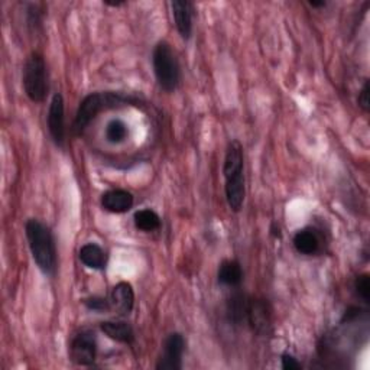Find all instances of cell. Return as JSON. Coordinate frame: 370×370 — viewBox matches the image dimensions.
I'll return each instance as SVG.
<instances>
[{"label":"cell","instance_id":"cell-1","mask_svg":"<svg viewBox=\"0 0 370 370\" xmlns=\"http://www.w3.org/2000/svg\"><path fill=\"white\" fill-rule=\"evenodd\" d=\"M223 174L225 179V198L229 207L239 213L243 207L246 197V182H244V158L243 147L239 140H232L225 151Z\"/></svg>","mask_w":370,"mask_h":370},{"label":"cell","instance_id":"cell-2","mask_svg":"<svg viewBox=\"0 0 370 370\" xmlns=\"http://www.w3.org/2000/svg\"><path fill=\"white\" fill-rule=\"evenodd\" d=\"M25 232L32 258L38 268L45 275H54L57 269V249L50 228L43 221L31 219L25 224Z\"/></svg>","mask_w":370,"mask_h":370},{"label":"cell","instance_id":"cell-3","mask_svg":"<svg viewBox=\"0 0 370 370\" xmlns=\"http://www.w3.org/2000/svg\"><path fill=\"white\" fill-rule=\"evenodd\" d=\"M123 103H126V98L117 94V93H93L89 94L77 110L74 125H73V132L75 135H81L86 128L90 125L91 120L97 117L98 113L108 109L117 108Z\"/></svg>","mask_w":370,"mask_h":370},{"label":"cell","instance_id":"cell-4","mask_svg":"<svg viewBox=\"0 0 370 370\" xmlns=\"http://www.w3.org/2000/svg\"><path fill=\"white\" fill-rule=\"evenodd\" d=\"M152 64L161 89L165 91H174L179 84L181 71L177 55L165 40H161L156 44L152 55Z\"/></svg>","mask_w":370,"mask_h":370},{"label":"cell","instance_id":"cell-5","mask_svg":"<svg viewBox=\"0 0 370 370\" xmlns=\"http://www.w3.org/2000/svg\"><path fill=\"white\" fill-rule=\"evenodd\" d=\"M24 89L34 103L44 101L50 89L48 71L44 57L32 52L24 67Z\"/></svg>","mask_w":370,"mask_h":370},{"label":"cell","instance_id":"cell-6","mask_svg":"<svg viewBox=\"0 0 370 370\" xmlns=\"http://www.w3.org/2000/svg\"><path fill=\"white\" fill-rule=\"evenodd\" d=\"M97 355V340L93 332L78 333L71 341V359L80 366H90Z\"/></svg>","mask_w":370,"mask_h":370},{"label":"cell","instance_id":"cell-7","mask_svg":"<svg viewBox=\"0 0 370 370\" xmlns=\"http://www.w3.org/2000/svg\"><path fill=\"white\" fill-rule=\"evenodd\" d=\"M185 350V340L179 333H172L163 343V353L156 364L162 370H179L182 367V355Z\"/></svg>","mask_w":370,"mask_h":370},{"label":"cell","instance_id":"cell-8","mask_svg":"<svg viewBox=\"0 0 370 370\" xmlns=\"http://www.w3.org/2000/svg\"><path fill=\"white\" fill-rule=\"evenodd\" d=\"M64 98L61 93H55L48 110V129L57 145H63L66 139V116Z\"/></svg>","mask_w":370,"mask_h":370},{"label":"cell","instance_id":"cell-9","mask_svg":"<svg viewBox=\"0 0 370 370\" xmlns=\"http://www.w3.org/2000/svg\"><path fill=\"white\" fill-rule=\"evenodd\" d=\"M246 321L251 324L253 332L259 334H268L272 327V316L271 308L265 299H249L248 317Z\"/></svg>","mask_w":370,"mask_h":370},{"label":"cell","instance_id":"cell-10","mask_svg":"<svg viewBox=\"0 0 370 370\" xmlns=\"http://www.w3.org/2000/svg\"><path fill=\"white\" fill-rule=\"evenodd\" d=\"M175 27L184 39H188L193 34L194 6L188 0H175L171 3Z\"/></svg>","mask_w":370,"mask_h":370},{"label":"cell","instance_id":"cell-11","mask_svg":"<svg viewBox=\"0 0 370 370\" xmlns=\"http://www.w3.org/2000/svg\"><path fill=\"white\" fill-rule=\"evenodd\" d=\"M101 205L109 213H126L133 207V195L126 190H112L103 194Z\"/></svg>","mask_w":370,"mask_h":370},{"label":"cell","instance_id":"cell-12","mask_svg":"<svg viewBox=\"0 0 370 370\" xmlns=\"http://www.w3.org/2000/svg\"><path fill=\"white\" fill-rule=\"evenodd\" d=\"M112 306L120 316H128L135 305V293L131 283L119 282L112 291L110 297Z\"/></svg>","mask_w":370,"mask_h":370},{"label":"cell","instance_id":"cell-13","mask_svg":"<svg viewBox=\"0 0 370 370\" xmlns=\"http://www.w3.org/2000/svg\"><path fill=\"white\" fill-rule=\"evenodd\" d=\"M101 332L105 333L109 339L123 343V344H132L135 340L133 328L123 321H105L100 324Z\"/></svg>","mask_w":370,"mask_h":370},{"label":"cell","instance_id":"cell-14","mask_svg":"<svg viewBox=\"0 0 370 370\" xmlns=\"http://www.w3.org/2000/svg\"><path fill=\"white\" fill-rule=\"evenodd\" d=\"M80 260L90 269H103L108 263L106 252L96 243H87L80 249Z\"/></svg>","mask_w":370,"mask_h":370},{"label":"cell","instance_id":"cell-15","mask_svg":"<svg viewBox=\"0 0 370 370\" xmlns=\"http://www.w3.org/2000/svg\"><path fill=\"white\" fill-rule=\"evenodd\" d=\"M248 306H249V298L246 294L236 291L228 301V317L230 323L240 325L243 321H246L248 317Z\"/></svg>","mask_w":370,"mask_h":370},{"label":"cell","instance_id":"cell-16","mask_svg":"<svg viewBox=\"0 0 370 370\" xmlns=\"http://www.w3.org/2000/svg\"><path fill=\"white\" fill-rule=\"evenodd\" d=\"M219 281L225 286H239L243 281V271L237 260H224L219 268Z\"/></svg>","mask_w":370,"mask_h":370},{"label":"cell","instance_id":"cell-17","mask_svg":"<svg viewBox=\"0 0 370 370\" xmlns=\"http://www.w3.org/2000/svg\"><path fill=\"white\" fill-rule=\"evenodd\" d=\"M295 249L302 255H314L320 248V240L313 229H302L294 236Z\"/></svg>","mask_w":370,"mask_h":370},{"label":"cell","instance_id":"cell-18","mask_svg":"<svg viewBox=\"0 0 370 370\" xmlns=\"http://www.w3.org/2000/svg\"><path fill=\"white\" fill-rule=\"evenodd\" d=\"M135 225L142 232H154L159 229L161 219L159 216L149 209H143L135 214Z\"/></svg>","mask_w":370,"mask_h":370},{"label":"cell","instance_id":"cell-19","mask_svg":"<svg viewBox=\"0 0 370 370\" xmlns=\"http://www.w3.org/2000/svg\"><path fill=\"white\" fill-rule=\"evenodd\" d=\"M128 138V126L125 121L119 119L112 120L106 128V139L110 143H121Z\"/></svg>","mask_w":370,"mask_h":370},{"label":"cell","instance_id":"cell-20","mask_svg":"<svg viewBox=\"0 0 370 370\" xmlns=\"http://www.w3.org/2000/svg\"><path fill=\"white\" fill-rule=\"evenodd\" d=\"M355 288H356V293L359 294V297L364 302H369V299H370V278L367 274H363V275L356 278Z\"/></svg>","mask_w":370,"mask_h":370},{"label":"cell","instance_id":"cell-21","mask_svg":"<svg viewBox=\"0 0 370 370\" xmlns=\"http://www.w3.org/2000/svg\"><path fill=\"white\" fill-rule=\"evenodd\" d=\"M86 306L89 310L97 311V313H103V311H108L110 310V301H108L106 298H101V297H91L89 299L84 301Z\"/></svg>","mask_w":370,"mask_h":370},{"label":"cell","instance_id":"cell-22","mask_svg":"<svg viewBox=\"0 0 370 370\" xmlns=\"http://www.w3.org/2000/svg\"><path fill=\"white\" fill-rule=\"evenodd\" d=\"M369 80L364 81V84L359 93V97H357V103H359V106L364 110V112H369V105H370V100H369Z\"/></svg>","mask_w":370,"mask_h":370},{"label":"cell","instance_id":"cell-23","mask_svg":"<svg viewBox=\"0 0 370 370\" xmlns=\"http://www.w3.org/2000/svg\"><path fill=\"white\" fill-rule=\"evenodd\" d=\"M282 367L285 370H299L302 366L293 355H282Z\"/></svg>","mask_w":370,"mask_h":370},{"label":"cell","instance_id":"cell-24","mask_svg":"<svg viewBox=\"0 0 370 370\" xmlns=\"http://www.w3.org/2000/svg\"><path fill=\"white\" fill-rule=\"evenodd\" d=\"M310 5L313 8H324L325 6V2H310Z\"/></svg>","mask_w":370,"mask_h":370}]
</instances>
